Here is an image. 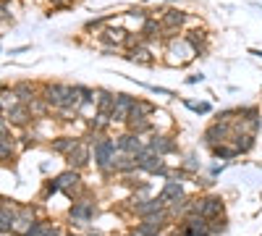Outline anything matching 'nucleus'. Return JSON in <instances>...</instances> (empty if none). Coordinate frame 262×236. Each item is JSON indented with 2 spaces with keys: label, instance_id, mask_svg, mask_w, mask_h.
<instances>
[{
  "label": "nucleus",
  "instance_id": "72a5a7b5",
  "mask_svg": "<svg viewBox=\"0 0 262 236\" xmlns=\"http://www.w3.org/2000/svg\"><path fill=\"white\" fill-rule=\"evenodd\" d=\"M142 42H144V39H142L139 32H131V29H128V34H126V39H123V50H134V48L142 45Z\"/></svg>",
  "mask_w": 262,
  "mask_h": 236
},
{
  "label": "nucleus",
  "instance_id": "bb28decb",
  "mask_svg": "<svg viewBox=\"0 0 262 236\" xmlns=\"http://www.w3.org/2000/svg\"><path fill=\"white\" fill-rule=\"evenodd\" d=\"M113 170H116V176L139 174V170H137V163H134V155H126V153H118V155H116V160H113Z\"/></svg>",
  "mask_w": 262,
  "mask_h": 236
},
{
  "label": "nucleus",
  "instance_id": "f257e3e1",
  "mask_svg": "<svg viewBox=\"0 0 262 236\" xmlns=\"http://www.w3.org/2000/svg\"><path fill=\"white\" fill-rule=\"evenodd\" d=\"M92 144V160H95V168L100 170L102 179H113L116 170H113V160L118 155V147H116V137L111 134H102V137H95V134H86L81 137Z\"/></svg>",
  "mask_w": 262,
  "mask_h": 236
},
{
  "label": "nucleus",
  "instance_id": "4c0bfd02",
  "mask_svg": "<svg viewBox=\"0 0 262 236\" xmlns=\"http://www.w3.org/2000/svg\"><path fill=\"white\" fill-rule=\"evenodd\" d=\"M48 3L53 6L50 11H48V16H53V11H60V8H71L76 0H48Z\"/></svg>",
  "mask_w": 262,
  "mask_h": 236
},
{
  "label": "nucleus",
  "instance_id": "39448f33",
  "mask_svg": "<svg viewBox=\"0 0 262 236\" xmlns=\"http://www.w3.org/2000/svg\"><path fill=\"white\" fill-rule=\"evenodd\" d=\"M55 181H58V186H60V195H66L71 202L86 195V186H84V179H81V170L66 168L63 174L55 176Z\"/></svg>",
  "mask_w": 262,
  "mask_h": 236
},
{
  "label": "nucleus",
  "instance_id": "09e8293b",
  "mask_svg": "<svg viewBox=\"0 0 262 236\" xmlns=\"http://www.w3.org/2000/svg\"><path fill=\"white\" fill-rule=\"evenodd\" d=\"M0 87H3V84H0Z\"/></svg>",
  "mask_w": 262,
  "mask_h": 236
},
{
  "label": "nucleus",
  "instance_id": "58836bf2",
  "mask_svg": "<svg viewBox=\"0 0 262 236\" xmlns=\"http://www.w3.org/2000/svg\"><path fill=\"white\" fill-rule=\"evenodd\" d=\"M58 191H60L58 181H55V179H48V181H45V189H42V197H50V195H58Z\"/></svg>",
  "mask_w": 262,
  "mask_h": 236
},
{
  "label": "nucleus",
  "instance_id": "e433bc0d",
  "mask_svg": "<svg viewBox=\"0 0 262 236\" xmlns=\"http://www.w3.org/2000/svg\"><path fill=\"white\" fill-rule=\"evenodd\" d=\"M16 144H21V149H29V147H34V144H37V134L32 132V134L18 137V139H16Z\"/></svg>",
  "mask_w": 262,
  "mask_h": 236
},
{
  "label": "nucleus",
  "instance_id": "7ed1b4c3",
  "mask_svg": "<svg viewBox=\"0 0 262 236\" xmlns=\"http://www.w3.org/2000/svg\"><path fill=\"white\" fill-rule=\"evenodd\" d=\"M97 212H100V205L92 195H84L79 200H74V205L69 207V223L76 226V228H86V226H92V221L97 218Z\"/></svg>",
  "mask_w": 262,
  "mask_h": 236
},
{
  "label": "nucleus",
  "instance_id": "aec40b11",
  "mask_svg": "<svg viewBox=\"0 0 262 236\" xmlns=\"http://www.w3.org/2000/svg\"><path fill=\"white\" fill-rule=\"evenodd\" d=\"M84 123H86V132L90 134H95V137H102V134H107L113 128V121H111V116L107 113H92L90 118H84Z\"/></svg>",
  "mask_w": 262,
  "mask_h": 236
},
{
  "label": "nucleus",
  "instance_id": "a211bd4d",
  "mask_svg": "<svg viewBox=\"0 0 262 236\" xmlns=\"http://www.w3.org/2000/svg\"><path fill=\"white\" fill-rule=\"evenodd\" d=\"M137 32L142 34V39L147 42V45H155V42H160V37H163L160 18H158V16H149V18H144L142 24L137 27Z\"/></svg>",
  "mask_w": 262,
  "mask_h": 236
},
{
  "label": "nucleus",
  "instance_id": "473e14b6",
  "mask_svg": "<svg viewBox=\"0 0 262 236\" xmlns=\"http://www.w3.org/2000/svg\"><path fill=\"white\" fill-rule=\"evenodd\" d=\"M184 105H186L191 113H196V116H207V113H212V105H210V102H191V100H184Z\"/></svg>",
  "mask_w": 262,
  "mask_h": 236
},
{
  "label": "nucleus",
  "instance_id": "f8f14e48",
  "mask_svg": "<svg viewBox=\"0 0 262 236\" xmlns=\"http://www.w3.org/2000/svg\"><path fill=\"white\" fill-rule=\"evenodd\" d=\"M6 118H8V123H11L13 128H27V126L34 123V116H32V111H29L27 102H13L11 108L6 111Z\"/></svg>",
  "mask_w": 262,
  "mask_h": 236
},
{
  "label": "nucleus",
  "instance_id": "37998d69",
  "mask_svg": "<svg viewBox=\"0 0 262 236\" xmlns=\"http://www.w3.org/2000/svg\"><path fill=\"white\" fill-rule=\"evenodd\" d=\"M6 202H8V200H6V197H0V207H3V205H6Z\"/></svg>",
  "mask_w": 262,
  "mask_h": 236
},
{
  "label": "nucleus",
  "instance_id": "1a4fd4ad",
  "mask_svg": "<svg viewBox=\"0 0 262 236\" xmlns=\"http://www.w3.org/2000/svg\"><path fill=\"white\" fill-rule=\"evenodd\" d=\"M134 100L137 95H131V92H116V105H113V111H111V121L113 126H123L131 108H134Z\"/></svg>",
  "mask_w": 262,
  "mask_h": 236
},
{
  "label": "nucleus",
  "instance_id": "6e6552de",
  "mask_svg": "<svg viewBox=\"0 0 262 236\" xmlns=\"http://www.w3.org/2000/svg\"><path fill=\"white\" fill-rule=\"evenodd\" d=\"M231 134H233V128H231V123H221V121H210L207 126H205V132H202V144L210 149V147H215V144H221V142H228L231 139Z\"/></svg>",
  "mask_w": 262,
  "mask_h": 236
},
{
  "label": "nucleus",
  "instance_id": "ea45409f",
  "mask_svg": "<svg viewBox=\"0 0 262 236\" xmlns=\"http://www.w3.org/2000/svg\"><path fill=\"white\" fill-rule=\"evenodd\" d=\"M202 81H205L202 74H189V76H186V84H202Z\"/></svg>",
  "mask_w": 262,
  "mask_h": 236
},
{
  "label": "nucleus",
  "instance_id": "f3484780",
  "mask_svg": "<svg viewBox=\"0 0 262 236\" xmlns=\"http://www.w3.org/2000/svg\"><path fill=\"white\" fill-rule=\"evenodd\" d=\"M202 218H217V216H226V200L221 195H202V210H200Z\"/></svg>",
  "mask_w": 262,
  "mask_h": 236
},
{
  "label": "nucleus",
  "instance_id": "79ce46f5",
  "mask_svg": "<svg viewBox=\"0 0 262 236\" xmlns=\"http://www.w3.org/2000/svg\"><path fill=\"white\" fill-rule=\"evenodd\" d=\"M144 3H152V0H144ZM163 3H176V0H163Z\"/></svg>",
  "mask_w": 262,
  "mask_h": 236
},
{
  "label": "nucleus",
  "instance_id": "2eb2a0df",
  "mask_svg": "<svg viewBox=\"0 0 262 236\" xmlns=\"http://www.w3.org/2000/svg\"><path fill=\"white\" fill-rule=\"evenodd\" d=\"M121 58H126L128 63H137V66H155V60H158L155 50H152V45H147V42H142L134 50H123Z\"/></svg>",
  "mask_w": 262,
  "mask_h": 236
},
{
  "label": "nucleus",
  "instance_id": "423d86ee",
  "mask_svg": "<svg viewBox=\"0 0 262 236\" xmlns=\"http://www.w3.org/2000/svg\"><path fill=\"white\" fill-rule=\"evenodd\" d=\"M181 37L186 39V45L191 48L194 58H205L210 53V32H207V27H202V24L189 27V29H184Z\"/></svg>",
  "mask_w": 262,
  "mask_h": 236
},
{
  "label": "nucleus",
  "instance_id": "0eeeda50",
  "mask_svg": "<svg viewBox=\"0 0 262 236\" xmlns=\"http://www.w3.org/2000/svg\"><path fill=\"white\" fill-rule=\"evenodd\" d=\"M147 147L152 149V153H158L163 158L168 155H181V147L176 142V137L173 134H165V132H155V134H149V139H144Z\"/></svg>",
  "mask_w": 262,
  "mask_h": 236
},
{
  "label": "nucleus",
  "instance_id": "9d476101",
  "mask_svg": "<svg viewBox=\"0 0 262 236\" xmlns=\"http://www.w3.org/2000/svg\"><path fill=\"white\" fill-rule=\"evenodd\" d=\"M92 163V144L86 142V139H81L69 155H66V165L69 168H74V170H84L86 165Z\"/></svg>",
  "mask_w": 262,
  "mask_h": 236
},
{
  "label": "nucleus",
  "instance_id": "c9c22d12",
  "mask_svg": "<svg viewBox=\"0 0 262 236\" xmlns=\"http://www.w3.org/2000/svg\"><path fill=\"white\" fill-rule=\"evenodd\" d=\"M0 24H13V11L8 0H0Z\"/></svg>",
  "mask_w": 262,
  "mask_h": 236
},
{
  "label": "nucleus",
  "instance_id": "49530a36",
  "mask_svg": "<svg viewBox=\"0 0 262 236\" xmlns=\"http://www.w3.org/2000/svg\"><path fill=\"white\" fill-rule=\"evenodd\" d=\"M0 113H6V108H3V102H0Z\"/></svg>",
  "mask_w": 262,
  "mask_h": 236
},
{
  "label": "nucleus",
  "instance_id": "f704fd0d",
  "mask_svg": "<svg viewBox=\"0 0 262 236\" xmlns=\"http://www.w3.org/2000/svg\"><path fill=\"white\" fill-rule=\"evenodd\" d=\"M181 168L186 170V174H196V170H200V160H196V155H186L184 160H181Z\"/></svg>",
  "mask_w": 262,
  "mask_h": 236
},
{
  "label": "nucleus",
  "instance_id": "8fccbe9b",
  "mask_svg": "<svg viewBox=\"0 0 262 236\" xmlns=\"http://www.w3.org/2000/svg\"><path fill=\"white\" fill-rule=\"evenodd\" d=\"M45 3H48V0H45Z\"/></svg>",
  "mask_w": 262,
  "mask_h": 236
},
{
  "label": "nucleus",
  "instance_id": "5701e85b",
  "mask_svg": "<svg viewBox=\"0 0 262 236\" xmlns=\"http://www.w3.org/2000/svg\"><path fill=\"white\" fill-rule=\"evenodd\" d=\"M79 142H81V137H74V134H60V137H53L50 149H53L55 155H63V158H66V155H69Z\"/></svg>",
  "mask_w": 262,
  "mask_h": 236
},
{
  "label": "nucleus",
  "instance_id": "c85d7f7f",
  "mask_svg": "<svg viewBox=\"0 0 262 236\" xmlns=\"http://www.w3.org/2000/svg\"><path fill=\"white\" fill-rule=\"evenodd\" d=\"M210 155H212V160H233V158H238V149L231 144V142H221V144H215V147H210Z\"/></svg>",
  "mask_w": 262,
  "mask_h": 236
},
{
  "label": "nucleus",
  "instance_id": "a878e982",
  "mask_svg": "<svg viewBox=\"0 0 262 236\" xmlns=\"http://www.w3.org/2000/svg\"><path fill=\"white\" fill-rule=\"evenodd\" d=\"M113 105H116V92H113V90H107V87H97L95 111H97V113H107V116H111Z\"/></svg>",
  "mask_w": 262,
  "mask_h": 236
},
{
  "label": "nucleus",
  "instance_id": "6ab92c4d",
  "mask_svg": "<svg viewBox=\"0 0 262 236\" xmlns=\"http://www.w3.org/2000/svg\"><path fill=\"white\" fill-rule=\"evenodd\" d=\"M11 90H13V95H16V100L18 102H32L34 97H39V84L37 81H29V79H18V81H13L11 84Z\"/></svg>",
  "mask_w": 262,
  "mask_h": 236
},
{
  "label": "nucleus",
  "instance_id": "4468645a",
  "mask_svg": "<svg viewBox=\"0 0 262 236\" xmlns=\"http://www.w3.org/2000/svg\"><path fill=\"white\" fill-rule=\"evenodd\" d=\"M144 137H139V134H134V132H123L121 134H116V147H118V153H126V155H137L139 149H144Z\"/></svg>",
  "mask_w": 262,
  "mask_h": 236
},
{
  "label": "nucleus",
  "instance_id": "c03bdc74",
  "mask_svg": "<svg viewBox=\"0 0 262 236\" xmlns=\"http://www.w3.org/2000/svg\"><path fill=\"white\" fill-rule=\"evenodd\" d=\"M84 236H102V233H97V231H95V233H84Z\"/></svg>",
  "mask_w": 262,
  "mask_h": 236
},
{
  "label": "nucleus",
  "instance_id": "a18cd8bd",
  "mask_svg": "<svg viewBox=\"0 0 262 236\" xmlns=\"http://www.w3.org/2000/svg\"><path fill=\"white\" fill-rule=\"evenodd\" d=\"M66 236H84V233H66Z\"/></svg>",
  "mask_w": 262,
  "mask_h": 236
},
{
  "label": "nucleus",
  "instance_id": "412c9836",
  "mask_svg": "<svg viewBox=\"0 0 262 236\" xmlns=\"http://www.w3.org/2000/svg\"><path fill=\"white\" fill-rule=\"evenodd\" d=\"M24 236H66V233H63V228H60L58 223H53V221H48V218H37L34 226H32Z\"/></svg>",
  "mask_w": 262,
  "mask_h": 236
},
{
  "label": "nucleus",
  "instance_id": "7c9ffc66",
  "mask_svg": "<svg viewBox=\"0 0 262 236\" xmlns=\"http://www.w3.org/2000/svg\"><path fill=\"white\" fill-rule=\"evenodd\" d=\"M16 158V137H0V163Z\"/></svg>",
  "mask_w": 262,
  "mask_h": 236
},
{
  "label": "nucleus",
  "instance_id": "9b49d317",
  "mask_svg": "<svg viewBox=\"0 0 262 236\" xmlns=\"http://www.w3.org/2000/svg\"><path fill=\"white\" fill-rule=\"evenodd\" d=\"M134 163H137V170L139 174H155V170L165 163V158L163 155H158V153H152V149L144 144V149H139V153L134 155Z\"/></svg>",
  "mask_w": 262,
  "mask_h": 236
},
{
  "label": "nucleus",
  "instance_id": "cd10ccee",
  "mask_svg": "<svg viewBox=\"0 0 262 236\" xmlns=\"http://www.w3.org/2000/svg\"><path fill=\"white\" fill-rule=\"evenodd\" d=\"M13 223H16V205L6 202L0 207V233H13Z\"/></svg>",
  "mask_w": 262,
  "mask_h": 236
},
{
  "label": "nucleus",
  "instance_id": "ddd939ff",
  "mask_svg": "<svg viewBox=\"0 0 262 236\" xmlns=\"http://www.w3.org/2000/svg\"><path fill=\"white\" fill-rule=\"evenodd\" d=\"M37 221V207L34 205H16V223H13V233L24 236Z\"/></svg>",
  "mask_w": 262,
  "mask_h": 236
},
{
  "label": "nucleus",
  "instance_id": "a19ab883",
  "mask_svg": "<svg viewBox=\"0 0 262 236\" xmlns=\"http://www.w3.org/2000/svg\"><path fill=\"white\" fill-rule=\"evenodd\" d=\"M249 53H252V55H257V58H262V50H254V48H252Z\"/></svg>",
  "mask_w": 262,
  "mask_h": 236
},
{
  "label": "nucleus",
  "instance_id": "c756f323",
  "mask_svg": "<svg viewBox=\"0 0 262 236\" xmlns=\"http://www.w3.org/2000/svg\"><path fill=\"white\" fill-rule=\"evenodd\" d=\"M29 111H32V116H34V121H42V118H48L50 113H53V108L48 105V100L45 97H34L32 102H29Z\"/></svg>",
  "mask_w": 262,
  "mask_h": 236
},
{
  "label": "nucleus",
  "instance_id": "de8ad7c7",
  "mask_svg": "<svg viewBox=\"0 0 262 236\" xmlns=\"http://www.w3.org/2000/svg\"><path fill=\"white\" fill-rule=\"evenodd\" d=\"M0 50H3V45H0Z\"/></svg>",
  "mask_w": 262,
  "mask_h": 236
},
{
  "label": "nucleus",
  "instance_id": "dca6fc26",
  "mask_svg": "<svg viewBox=\"0 0 262 236\" xmlns=\"http://www.w3.org/2000/svg\"><path fill=\"white\" fill-rule=\"evenodd\" d=\"M158 197H160V202L168 207V205H173V202H179V200H184L186 197V189H184V184L181 181H163V186H160V191H158Z\"/></svg>",
  "mask_w": 262,
  "mask_h": 236
},
{
  "label": "nucleus",
  "instance_id": "393cba45",
  "mask_svg": "<svg viewBox=\"0 0 262 236\" xmlns=\"http://www.w3.org/2000/svg\"><path fill=\"white\" fill-rule=\"evenodd\" d=\"M158 113V105L152 102V100H147V97H137L134 100V108H131V113H128V118H152Z\"/></svg>",
  "mask_w": 262,
  "mask_h": 236
},
{
  "label": "nucleus",
  "instance_id": "f03ea898",
  "mask_svg": "<svg viewBox=\"0 0 262 236\" xmlns=\"http://www.w3.org/2000/svg\"><path fill=\"white\" fill-rule=\"evenodd\" d=\"M158 18H160L163 32H170V34H184V29L202 24V21H196V16H194L191 11L179 8V6H165V11H163Z\"/></svg>",
  "mask_w": 262,
  "mask_h": 236
},
{
  "label": "nucleus",
  "instance_id": "4be33fe9",
  "mask_svg": "<svg viewBox=\"0 0 262 236\" xmlns=\"http://www.w3.org/2000/svg\"><path fill=\"white\" fill-rule=\"evenodd\" d=\"M113 21H116V13H102V16H95V18H86L84 21V34H90V37H97L107 24H113Z\"/></svg>",
  "mask_w": 262,
  "mask_h": 236
},
{
  "label": "nucleus",
  "instance_id": "20e7f679",
  "mask_svg": "<svg viewBox=\"0 0 262 236\" xmlns=\"http://www.w3.org/2000/svg\"><path fill=\"white\" fill-rule=\"evenodd\" d=\"M163 48H165V63H168V66H173V69H184V66H189V63L194 60V53L186 45L184 37L163 42Z\"/></svg>",
  "mask_w": 262,
  "mask_h": 236
},
{
  "label": "nucleus",
  "instance_id": "2f4dec72",
  "mask_svg": "<svg viewBox=\"0 0 262 236\" xmlns=\"http://www.w3.org/2000/svg\"><path fill=\"white\" fill-rule=\"evenodd\" d=\"M210 233L212 236H223L228 233V216H217V218H210Z\"/></svg>",
  "mask_w": 262,
  "mask_h": 236
},
{
  "label": "nucleus",
  "instance_id": "b1692460",
  "mask_svg": "<svg viewBox=\"0 0 262 236\" xmlns=\"http://www.w3.org/2000/svg\"><path fill=\"white\" fill-rule=\"evenodd\" d=\"M236 149H238V155H249L252 149L257 147V134H249V132H242V134H231L228 139Z\"/></svg>",
  "mask_w": 262,
  "mask_h": 236
}]
</instances>
